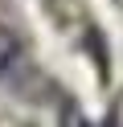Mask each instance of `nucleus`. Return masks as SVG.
I'll use <instances>...</instances> for the list:
<instances>
[{"instance_id":"1","label":"nucleus","mask_w":123,"mask_h":127,"mask_svg":"<svg viewBox=\"0 0 123 127\" xmlns=\"http://www.w3.org/2000/svg\"><path fill=\"white\" fill-rule=\"evenodd\" d=\"M16 62H21V37H16L12 29H0V78H4Z\"/></svg>"}]
</instances>
